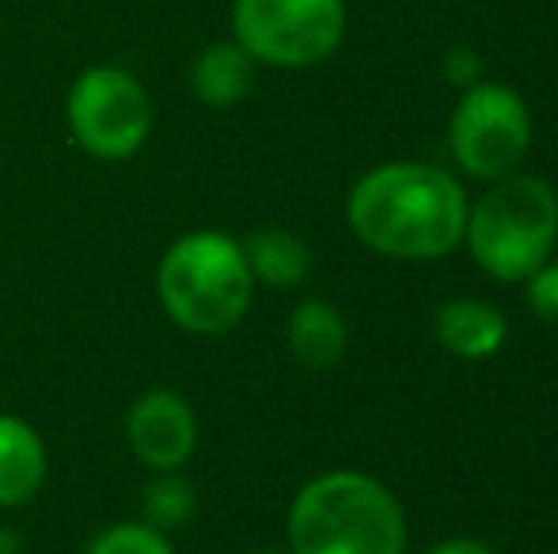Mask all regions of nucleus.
Segmentation results:
<instances>
[{
    "mask_svg": "<svg viewBox=\"0 0 558 554\" xmlns=\"http://www.w3.org/2000/svg\"><path fill=\"white\" fill-rule=\"evenodd\" d=\"M468 194L445 168L391 160L365 171L345 198V224L368 247L396 262H437L463 244Z\"/></svg>",
    "mask_w": 558,
    "mask_h": 554,
    "instance_id": "1",
    "label": "nucleus"
},
{
    "mask_svg": "<svg viewBox=\"0 0 558 554\" xmlns=\"http://www.w3.org/2000/svg\"><path fill=\"white\" fill-rule=\"evenodd\" d=\"M293 554H403L407 517L380 479L361 471H324L304 482L289 505Z\"/></svg>",
    "mask_w": 558,
    "mask_h": 554,
    "instance_id": "2",
    "label": "nucleus"
},
{
    "mask_svg": "<svg viewBox=\"0 0 558 554\" xmlns=\"http://www.w3.org/2000/svg\"><path fill=\"white\" fill-rule=\"evenodd\" d=\"M558 244V190L544 175L513 171L486 183L468 206L463 247L486 278L521 285L532 278Z\"/></svg>",
    "mask_w": 558,
    "mask_h": 554,
    "instance_id": "3",
    "label": "nucleus"
},
{
    "mask_svg": "<svg viewBox=\"0 0 558 554\" xmlns=\"http://www.w3.org/2000/svg\"><path fill=\"white\" fill-rule=\"evenodd\" d=\"M156 296L179 331L228 334L243 323L255 300V278L240 239L217 229L179 236L156 267Z\"/></svg>",
    "mask_w": 558,
    "mask_h": 554,
    "instance_id": "4",
    "label": "nucleus"
},
{
    "mask_svg": "<svg viewBox=\"0 0 558 554\" xmlns=\"http://www.w3.org/2000/svg\"><path fill=\"white\" fill-rule=\"evenodd\" d=\"M156 107L137 73L122 65H88L65 96V126L92 160H130L153 137Z\"/></svg>",
    "mask_w": 558,
    "mask_h": 554,
    "instance_id": "5",
    "label": "nucleus"
},
{
    "mask_svg": "<svg viewBox=\"0 0 558 554\" xmlns=\"http://www.w3.org/2000/svg\"><path fill=\"white\" fill-rule=\"evenodd\" d=\"M345 23V0H232V38L270 69L324 65Z\"/></svg>",
    "mask_w": 558,
    "mask_h": 554,
    "instance_id": "6",
    "label": "nucleus"
},
{
    "mask_svg": "<svg viewBox=\"0 0 558 554\" xmlns=\"http://www.w3.org/2000/svg\"><path fill=\"white\" fill-rule=\"evenodd\" d=\"M536 126L524 96L509 84L478 81L460 91L448 119V148L456 168L478 183H494L521 171Z\"/></svg>",
    "mask_w": 558,
    "mask_h": 554,
    "instance_id": "7",
    "label": "nucleus"
},
{
    "mask_svg": "<svg viewBox=\"0 0 558 554\" xmlns=\"http://www.w3.org/2000/svg\"><path fill=\"white\" fill-rule=\"evenodd\" d=\"M125 444L148 471H183L198 448V418L179 392L153 387L125 410Z\"/></svg>",
    "mask_w": 558,
    "mask_h": 554,
    "instance_id": "8",
    "label": "nucleus"
},
{
    "mask_svg": "<svg viewBox=\"0 0 558 554\" xmlns=\"http://www.w3.org/2000/svg\"><path fill=\"white\" fill-rule=\"evenodd\" d=\"M258 76V61L243 50L235 38H217V42H206L191 61V91L202 107L209 111H228V107L243 103L255 88Z\"/></svg>",
    "mask_w": 558,
    "mask_h": 554,
    "instance_id": "9",
    "label": "nucleus"
},
{
    "mask_svg": "<svg viewBox=\"0 0 558 554\" xmlns=\"http://www.w3.org/2000/svg\"><path fill=\"white\" fill-rule=\"evenodd\" d=\"M509 323L494 304L475 300V296H456L434 311V338L441 342L452 357L463 361H486L506 346Z\"/></svg>",
    "mask_w": 558,
    "mask_h": 554,
    "instance_id": "10",
    "label": "nucleus"
},
{
    "mask_svg": "<svg viewBox=\"0 0 558 554\" xmlns=\"http://www.w3.org/2000/svg\"><path fill=\"white\" fill-rule=\"evenodd\" d=\"M46 482V444L20 415H0V509H23Z\"/></svg>",
    "mask_w": 558,
    "mask_h": 554,
    "instance_id": "11",
    "label": "nucleus"
},
{
    "mask_svg": "<svg viewBox=\"0 0 558 554\" xmlns=\"http://www.w3.org/2000/svg\"><path fill=\"white\" fill-rule=\"evenodd\" d=\"M286 342L289 354L296 357V365L312 372L335 369L345 357V346H350V327H345L342 311L327 300H304L293 308L286 323Z\"/></svg>",
    "mask_w": 558,
    "mask_h": 554,
    "instance_id": "12",
    "label": "nucleus"
},
{
    "mask_svg": "<svg viewBox=\"0 0 558 554\" xmlns=\"http://www.w3.org/2000/svg\"><path fill=\"white\" fill-rule=\"evenodd\" d=\"M247 270L255 278V285L266 288H296L308 278L312 255L296 232L278 229V224H263V229L247 232V239H240Z\"/></svg>",
    "mask_w": 558,
    "mask_h": 554,
    "instance_id": "13",
    "label": "nucleus"
},
{
    "mask_svg": "<svg viewBox=\"0 0 558 554\" xmlns=\"http://www.w3.org/2000/svg\"><path fill=\"white\" fill-rule=\"evenodd\" d=\"M198 513V490L183 471H153L145 494H141V520L156 532L171 535L183 525H191Z\"/></svg>",
    "mask_w": 558,
    "mask_h": 554,
    "instance_id": "14",
    "label": "nucleus"
},
{
    "mask_svg": "<svg viewBox=\"0 0 558 554\" xmlns=\"http://www.w3.org/2000/svg\"><path fill=\"white\" fill-rule=\"evenodd\" d=\"M84 554H175V543L145 520H118L92 535Z\"/></svg>",
    "mask_w": 558,
    "mask_h": 554,
    "instance_id": "15",
    "label": "nucleus"
},
{
    "mask_svg": "<svg viewBox=\"0 0 558 554\" xmlns=\"http://www.w3.org/2000/svg\"><path fill=\"white\" fill-rule=\"evenodd\" d=\"M521 285H524V300H529V308L536 311L544 323L558 327V262L547 259L544 267H539L532 278H524Z\"/></svg>",
    "mask_w": 558,
    "mask_h": 554,
    "instance_id": "16",
    "label": "nucleus"
},
{
    "mask_svg": "<svg viewBox=\"0 0 558 554\" xmlns=\"http://www.w3.org/2000/svg\"><path fill=\"white\" fill-rule=\"evenodd\" d=\"M441 76L460 91L471 88V84L483 81V58L471 46H448L441 53Z\"/></svg>",
    "mask_w": 558,
    "mask_h": 554,
    "instance_id": "17",
    "label": "nucleus"
},
{
    "mask_svg": "<svg viewBox=\"0 0 558 554\" xmlns=\"http://www.w3.org/2000/svg\"><path fill=\"white\" fill-rule=\"evenodd\" d=\"M426 554H494L486 543H478V540H468V535H456V540H441V543H434Z\"/></svg>",
    "mask_w": 558,
    "mask_h": 554,
    "instance_id": "18",
    "label": "nucleus"
},
{
    "mask_svg": "<svg viewBox=\"0 0 558 554\" xmlns=\"http://www.w3.org/2000/svg\"><path fill=\"white\" fill-rule=\"evenodd\" d=\"M0 554H23V535L15 528H0Z\"/></svg>",
    "mask_w": 558,
    "mask_h": 554,
    "instance_id": "19",
    "label": "nucleus"
},
{
    "mask_svg": "<svg viewBox=\"0 0 558 554\" xmlns=\"http://www.w3.org/2000/svg\"><path fill=\"white\" fill-rule=\"evenodd\" d=\"M251 554H293L289 547H258V551H251Z\"/></svg>",
    "mask_w": 558,
    "mask_h": 554,
    "instance_id": "20",
    "label": "nucleus"
},
{
    "mask_svg": "<svg viewBox=\"0 0 558 554\" xmlns=\"http://www.w3.org/2000/svg\"><path fill=\"white\" fill-rule=\"evenodd\" d=\"M23 554H27V551H23Z\"/></svg>",
    "mask_w": 558,
    "mask_h": 554,
    "instance_id": "21",
    "label": "nucleus"
}]
</instances>
